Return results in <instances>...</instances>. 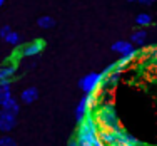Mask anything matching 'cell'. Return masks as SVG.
I'll list each match as a JSON object with an SVG mask.
<instances>
[{
	"label": "cell",
	"mask_w": 157,
	"mask_h": 146,
	"mask_svg": "<svg viewBox=\"0 0 157 146\" xmlns=\"http://www.w3.org/2000/svg\"><path fill=\"white\" fill-rule=\"evenodd\" d=\"M95 119H97L100 128H107V129L121 128V124H119V116L115 113V107L112 103L100 104L95 111Z\"/></svg>",
	"instance_id": "obj_1"
},
{
	"label": "cell",
	"mask_w": 157,
	"mask_h": 146,
	"mask_svg": "<svg viewBox=\"0 0 157 146\" xmlns=\"http://www.w3.org/2000/svg\"><path fill=\"white\" fill-rule=\"evenodd\" d=\"M102 82H104L102 72H90L78 81V86H80V89L85 94H94V92H97L102 87Z\"/></svg>",
	"instance_id": "obj_2"
},
{
	"label": "cell",
	"mask_w": 157,
	"mask_h": 146,
	"mask_svg": "<svg viewBox=\"0 0 157 146\" xmlns=\"http://www.w3.org/2000/svg\"><path fill=\"white\" fill-rule=\"evenodd\" d=\"M122 128H115V129H107V128H100L99 129V138L105 146H112V144H119L122 136Z\"/></svg>",
	"instance_id": "obj_3"
},
{
	"label": "cell",
	"mask_w": 157,
	"mask_h": 146,
	"mask_svg": "<svg viewBox=\"0 0 157 146\" xmlns=\"http://www.w3.org/2000/svg\"><path fill=\"white\" fill-rule=\"evenodd\" d=\"M17 124V116L12 113H7L5 109H0V131L9 133L15 128Z\"/></svg>",
	"instance_id": "obj_4"
},
{
	"label": "cell",
	"mask_w": 157,
	"mask_h": 146,
	"mask_svg": "<svg viewBox=\"0 0 157 146\" xmlns=\"http://www.w3.org/2000/svg\"><path fill=\"white\" fill-rule=\"evenodd\" d=\"M44 47H45V44H44L42 40H35V42L27 44V46L22 49V55H25V57H33V55H39L40 52L44 51Z\"/></svg>",
	"instance_id": "obj_5"
},
{
	"label": "cell",
	"mask_w": 157,
	"mask_h": 146,
	"mask_svg": "<svg viewBox=\"0 0 157 146\" xmlns=\"http://www.w3.org/2000/svg\"><path fill=\"white\" fill-rule=\"evenodd\" d=\"M112 51L117 52V54H121V55H127V54H130V52H134L136 49H134L132 42H127V40H117V42L112 44Z\"/></svg>",
	"instance_id": "obj_6"
},
{
	"label": "cell",
	"mask_w": 157,
	"mask_h": 146,
	"mask_svg": "<svg viewBox=\"0 0 157 146\" xmlns=\"http://www.w3.org/2000/svg\"><path fill=\"white\" fill-rule=\"evenodd\" d=\"M37 97H39V89L32 86V87H27V89L22 91L20 101H22V103H25V104H32V103H35V101H37Z\"/></svg>",
	"instance_id": "obj_7"
},
{
	"label": "cell",
	"mask_w": 157,
	"mask_h": 146,
	"mask_svg": "<svg viewBox=\"0 0 157 146\" xmlns=\"http://www.w3.org/2000/svg\"><path fill=\"white\" fill-rule=\"evenodd\" d=\"M12 97V91H10V79L0 81V107L7 103V99Z\"/></svg>",
	"instance_id": "obj_8"
},
{
	"label": "cell",
	"mask_w": 157,
	"mask_h": 146,
	"mask_svg": "<svg viewBox=\"0 0 157 146\" xmlns=\"http://www.w3.org/2000/svg\"><path fill=\"white\" fill-rule=\"evenodd\" d=\"M15 72H17V64H13V62L0 66V81L12 79V76H15Z\"/></svg>",
	"instance_id": "obj_9"
},
{
	"label": "cell",
	"mask_w": 157,
	"mask_h": 146,
	"mask_svg": "<svg viewBox=\"0 0 157 146\" xmlns=\"http://www.w3.org/2000/svg\"><path fill=\"white\" fill-rule=\"evenodd\" d=\"M2 109H5L7 113H12V114H18L20 113V103H18L17 99H13V97H10V99H7V103L2 106Z\"/></svg>",
	"instance_id": "obj_10"
},
{
	"label": "cell",
	"mask_w": 157,
	"mask_h": 146,
	"mask_svg": "<svg viewBox=\"0 0 157 146\" xmlns=\"http://www.w3.org/2000/svg\"><path fill=\"white\" fill-rule=\"evenodd\" d=\"M145 39H147V32L145 30H136L130 35V40H132V44H136V46L145 44Z\"/></svg>",
	"instance_id": "obj_11"
},
{
	"label": "cell",
	"mask_w": 157,
	"mask_h": 146,
	"mask_svg": "<svg viewBox=\"0 0 157 146\" xmlns=\"http://www.w3.org/2000/svg\"><path fill=\"white\" fill-rule=\"evenodd\" d=\"M37 24H39L40 29H52L55 25V22H54V18H52V17L44 15V17H40L39 20H37Z\"/></svg>",
	"instance_id": "obj_12"
},
{
	"label": "cell",
	"mask_w": 157,
	"mask_h": 146,
	"mask_svg": "<svg viewBox=\"0 0 157 146\" xmlns=\"http://www.w3.org/2000/svg\"><path fill=\"white\" fill-rule=\"evenodd\" d=\"M136 24L140 25V27H147V25L152 24V17L149 15V14H139V15L136 17Z\"/></svg>",
	"instance_id": "obj_13"
},
{
	"label": "cell",
	"mask_w": 157,
	"mask_h": 146,
	"mask_svg": "<svg viewBox=\"0 0 157 146\" xmlns=\"http://www.w3.org/2000/svg\"><path fill=\"white\" fill-rule=\"evenodd\" d=\"M3 40H5V42H9V44H12V46H17V44H20V35H18L17 32L12 30Z\"/></svg>",
	"instance_id": "obj_14"
},
{
	"label": "cell",
	"mask_w": 157,
	"mask_h": 146,
	"mask_svg": "<svg viewBox=\"0 0 157 146\" xmlns=\"http://www.w3.org/2000/svg\"><path fill=\"white\" fill-rule=\"evenodd\" d=\"M0 146H18L17 141L10 136H2L0 138Z\"/></svg>",
	"instance_id": "obj_15"
},
{
	"label": "cell",
	"mask_w": 157,
	"mask_h": 146,
	"mask_svg": "<svg viewBox=\"0 0 157 146\" xmlns=\"http://www.w3.org/2000/svg\"><path fill=\"white\" fill-rule=\"evenodd\" d=\"M10 32H12V29H10L9 25H3V27L0 29V37H2V39H5V37L9 35Z\"/></svg>",
	"instance_id": "obj_16"
},
{
	"label": "cell",
	"mask_w": 157,
	"mask_h": 146,
	"mask_svg": "<svg viewBox=\"0 0 157 146\" xmlns=\"http://www.w3.org/2000/svg\"><path fill=\"white\" fill-rule=\"evenodd\" d=\"M151 55H152V61H154L155 64H157V46L152 47V54H151Z\"/></svg>",
	"instance_id": "obj_17"
},
{
	"label": "cell",
	"mask_w": 157,
	"mask_h": 146,
	"mask_svg": "<svg viewBox=\"0 0 157 146\" xmlns=\"http://www.w3.org/2000/svg\"><path fill=\"white\" fill-rule=\"evenodd\" d=\"M3 2H5V0H0V7H2V5H3Z\"/></svg>",
	"instance_id": "obj_18"
},
{
	"label": "cell",
	"mask_w": 157,
	"mask_h": 146,
	"mask_svg": "<svg viewBox=\"0 0 157 146\" xmlns=\"http://www.w3.org/2000/svg\"><path fill=\"white\" fill-rule=\"evenodd\" d=\"M112 146H125V144H112Z\"/></svg>",
	"instance_id": "obj_19"
},
{
	"label": "cell",
	"mask_w": 157,
	"mask_h": 146,
	"mask_svg": "<svg viewBox=\"0 0 157 146\" xmlns=\"http://www.w3.org/2000/svg\"><path fill=\"white\" fill-rule=\"evenodd\" d=\"M151 2H155V0H147V3H151Z\"/></svg>",
	"instance_id": "obj_20"
},
{
	"label": "cell",
	"mask_w": 157,
	"mask_h": 146,
	"mask_svg": "<svg viewBox=\"0 0 157 146\" xmlns=\"http://www.w3.org/2000/svg\"><path fill=\"white\" fill-rule=\"evenodd\" d=\"M129 2H132V0H129Z\"/></svg>",
	"instance_id": "obj_21"
}]
</instances>
